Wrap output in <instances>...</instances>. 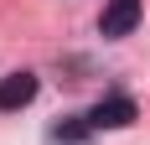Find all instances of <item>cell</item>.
<instances>
[{
	"label": "cell",
	"mask_w": 150,
	"mask_h": 145,
	"mask_svg": "<svg viewBox=\"0 0 150 145\" xmlns=\"http://www.w3.org/2000/svg\"><path fill=\"white\" fill-rule=\"evenodd\" d=\"M135 99H124V93H114V99H98L93 104V114H88V124L93 130H124V124H135Z\"/></svg>",
	"instance_id": "cell-1"
},
{
	"label": "cell",
	"mask_w": 150,
	"mask_h": 145,
	"mask_svg": "<svg viewBox=\"0 0 150 145\" xmlns=\"http://www.w3.org/2000/svg\"><path fill=\"white\" fill-rule=\"evenodd\" d=\"M140 26V0H109L104 16H98V31L104 36H129Z\"/></svg>",
	"instance_id": "cell-2"
},
{
	"label": "cell",
	"mask_w": 150,
	"mask_h": 145,
	"mask_svg": "<svg viewBox=\"0 0 150 145\" xmlns=\"http://www.w3.org/2000/svg\"><path fill=\"white\" fill-rule=\"evenodd\" d=\"M31 99H36V78H31V72H11V78H0V114L26 109Z\"/></svg>",
	"instance_id": "cell-3"
}]
</instances>
